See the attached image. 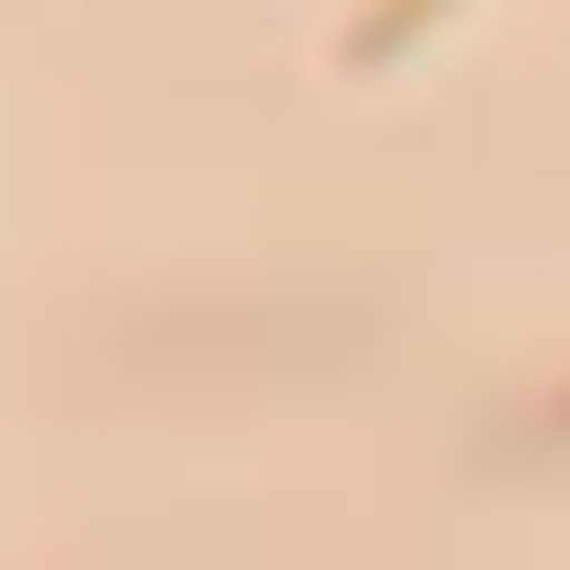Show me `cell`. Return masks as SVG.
<instances>
[]
</instances>
